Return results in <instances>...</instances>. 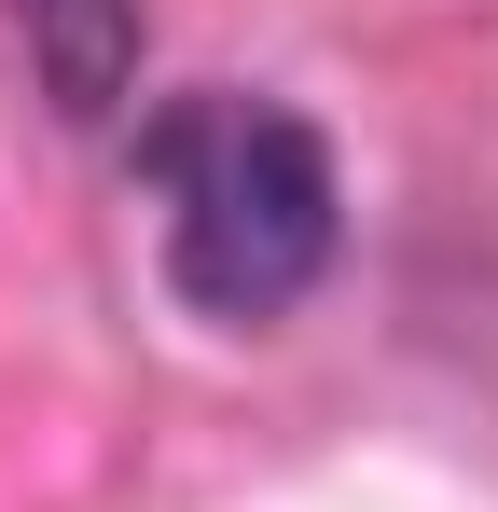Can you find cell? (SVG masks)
<instances>
[{
	"mask_svg": "<svg viewBox=\"0 0 498 512\" xmlns=\"http://www.w3.org/2000/svg\"><path fill=\"white\" fill-rule=\"evenodd\" d=\"M139 180H153V222H166V291L194 319L263 333L332 277L346 180H332V139L291 97H249V84L166 97L139 125Z\"/></svg>",
	"mask_w": 498,
	"mask_h": 512,
	"instance_id": "6da1fadb",
	"label": "cell"
},
{
	"mask_svg": "<svg viewBox=\"0 0 498 512\" xmlns=\"http://www.w3.org/2000/svg\"><path fill=\"white\" fill-rule=\"evenodd\" d=\"M28 28V70L70 125H111L125 111V70H139V0H14Z\"/></svg>",
	"mask_w": 498,
	"mask_h": 512,
	"instance_id": "7a4b0ae2",
	"label": "cell"
}]
</instances>
